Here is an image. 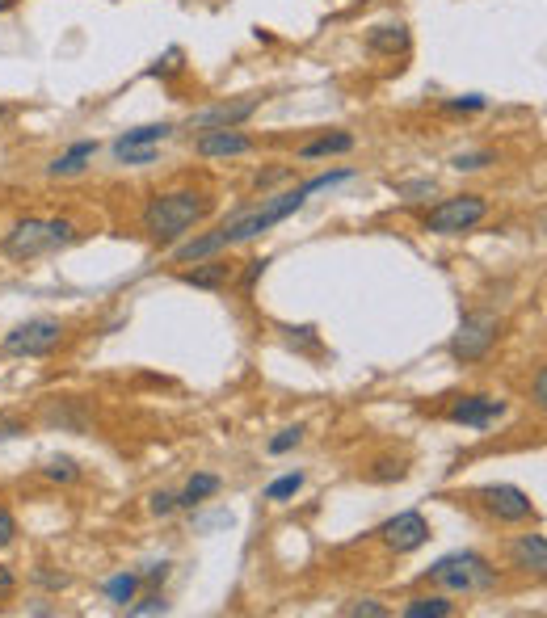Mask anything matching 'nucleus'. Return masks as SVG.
Wrapping results in <instances>:
<instances>
[{"label": "nucleus", "instance_id": "nucleus-29", "mask_svg": "<svg viewBox=\"0 0 547 618\" xmlns=\"http://www.w3.org/2000/svg\"><path fill=\"white\" fill-rule=\"evenodd\" d=\"M127 614L135 618H144V614H169V602H165V593H148V597H139L135 606H123Z\"/></svg>", "mask_w": 547, "mask_h": 618}, {"label": "nucleus", "instance_id": "nucleus-21", "mask_svg": "<svg viewBox=\"0 0 547 618\" xmlns=\"http://www.w3.org/2000/svg\"><path fill=\"white\" fill-rule=\"evenodd\" d=\"M139 585H144V576H139V572H118V576H110V581H106V597H110L118 610H123V606L135 602Z\"/></svg>", "mask_w": 547, "mask_h": 618}, {"label": "nucleus", "instance_id": "nucleus-12", "mask_svg": "<svg viewBox=\"0 0 547 618\" xmlns=\"http://www.w3.org/2000/svg\"><path fill=\"white\" fill-rule=\"evenodd\" d=\"M194 152L202 160H228V156H249L253 152V139L236 127H224V131H202L194 139Z\"/></svg>", "mask_w": 547, "mask_h": 618}, {"label": "nucleus", "instance_id": "nucleus-5", "mask_svg": "<svg viewBox=\"0 0 547 618\" xmlns=\"http://www.w3.org/2000/svg\"><path fill=\"white\" fill-rule=\"evenodd\" d=\"M501 337V316L493 312H468L459 320V333L451 337V358L459 366H472L480 358H489V349Z\"/></svg>", "mask_w": 547, "mask_h": 618}, {"label": "nucleus", "instance_id": "nucleus-37", "mask_svg": "<svg viewBox=\"0 0 547 618\" xmlns=\"http://www.w3.org/2000/svg\"><path fill=\"white\" fill-rule=\"evenodd\" d=\"M13 539H17V518H13L5 505H0V547H9Z\"/></svg>", "mask_w": 547, "mask_h": 618}, {"label": "nucleus", "instance_id": "nucleus-20", "mask_svg": "<svg viewBox=\"0 0 547 618\" xmlns=\"http://www.w3.org/2000/svg\"><path fill=\"white\" fill-rule=\"evenodd\" d=\"M173 131H177L173 122H148V127H135V131H127L123 139L114 143V148H152V143H165Z\"/></svg>", "mask_w": 547, "mask_h": 618}, {"label": "nucleus", "instance_id": "nucleus-4", "mask_svg": "<svg viewBox=\"0 0 547 618\" xmlns=\"http://www.w3.org/2000/svg\"><path fill=\"white\" fill-rule=\"evenodd\" d=\"M76 240V228L72 219H22L17 228L0 240V249L13 261H34V257H47L55 249H64V244Z\"/></svg>", "mask_w": 547, "mask_h": 618}, {"label": "nucleus", "instance_id": "nucleus-28", "mask_svg": "<svg viewBox=\"0 0 547 618\" xmlns=\"http://www.w3.org/2000/svg\"><path fill=\"white\" fill-rule=\"evenodd\" d=\"M22 434H30V421L22 417V412H0V442L22 438Z\"/></svg>", "mask_w": 547, "mask_h": 618}, {"label": "nucleus", "instance_id": "nucleus-1", "mask_svg": "<svg viewBox=\"0 0 547 618\" xmlns=\"http://www.w3.org/2000/svg\"><path fill=\"white\" fill-rule=\"evenodd\" d=\"M350 177H358V173H354V169H333V173H320V177H312V181L295 185V190H282V194L266 198L261 206H253V211H236L232 219L219 223L215 232L198 236V240H190V244H177L173 257H177L181 265H190V261L215 257V253H224V249H236V244H249V240H257V236H266L274 223H282V219H291L295 211H303V202H308L312 194L329 190V185L350 181Z\"/></svg>", "mask_w": 547, "mask_h": 618}, {"label": "nucleus", "instance_id": "nucleus-15", "mask_svg": "<svg viewBox=\"0 0 547 618\" xmlns=\"http://www.w3.org/2000/svg\"><path fill=\"white\" fill-rule=\"evenodd\" d=\"M93 156H97V143L93 139H80V143H72L64 156L51 160V177H76V173H85Z\"/></svg>", "mask_w": 547, "mask_h": 618}, {"label": "nucleus", "instance_id": "nucleus-31", "mask_svg": "<svg viewBox=\"0 0 547 618\" xmlns=\"http://www.w3.org/2000/svg\"><path fill=\"white\" fill-rule=\"evenodd\" d=\"M156 156H160V143H152V148H114L118 164H152Z\"/></svg>", "mask_w": 547, "mask_h": 618}, {"label": "nucleus", "instance_id": "nucleus-14", "mask_svg": "<svg viewBox=\"0 0 547 618\" xmlns=\"http://www.w3.org/2000/svg\"><path fill=\"white\" fill-rule=\"evenodd\" d=\"M510 560H514L518 572L543 576L547 572V539H543V534H522V539L510 543Z\"/></svg>", "mask_w": 547, "mask_h": 618}, {"label": "nucleus", "instance_id": "nucleus-22", "mask_svg": "<svg viewBox=\"0 0 547 618\" xmlns=\"http://www.w3.org/2000/svg\"><path fill=\"white\" fill-rule=\"evenodd\" d=\"M362 476H367L371 484H396V480L409 476V463L404 459H375V463H367Z\"/></svg>", "mask_w": 547, "mask_h": 618}, {"label": "nucleus", "instance_id": "nucleus-43", "mask_svg": "<svg viewBox=\"0 0 547 618\" xmlns=\"http://www.w3.org/2000/svg\"><path fill=\"white\" fill-rule=\"evenodd\" d=\"M5 114H9V110H5V106H0V118H5Z\"/></svg>", "mask_w": 547, "mask_h": 618}, {"label": "nucleus", "instance_id": "nucleus-18", "mask_svg": "<svg viewBox=\"0 0 547 618\" xmlns=\"http://www.w3.org/2000/svg\"><path fill=\"white\" fill-rule=\"evenodd\" d=\"M451 614H455V602L447 593H417L404 606V618H451Z\"/></svg>", "mask_w": 547, "mask_h": 618}, {"label": "nucleus", "instance_id": "nucleus-35", "mask_svg": "<svg viewBox=\"0 0 547 618\" xmlns=\"http://www.w3.org/2000/svg\"><path fill=\"white\" fill-rule=\"evenodd\" d=\"M34 581L43 585V589H55V593H59V589H68L72 576H68V572H47V568H38V572H34Z\"/></svg>", "mask_w": 547, "mask_h": 618}, {"label": "nucleus", "instance_id": "nucleus-10", "mask_svg": "<svg viewBox=\"0 0 547 618\" xmlns=\"http://www.w3.org/2000/svg\"><path fill=\"white\" fill-rule=\"evenodd\" d=\"M480 497V505L493 513L497 522H531L535 518V505H531V497H526L522 488H514V484H489V488H480L476 492Z\"/></svg>", "mask_w": 547, "mask_h": 618}, {"label": "nucleus", "instance_id": "nucleus-7", "mask_svg": "<svg viewBox=\"0 0 547 618\" xmlns=\"http://www.w3.org/2000/svg\"><path fill=\"white\" fill-rule=\"evenodd\" d=\"M484 215H489V202H484L480 194H459V198L438 202L434 211L425 215V232H434V236H463V232H472Z\"/></svg>", "mask_w": 547, "mask_h": 618}, {"label": "nucleus", "instance_id": "nucleus-8", "mask_svg": "<svg viewBox=\"0 0 547 618\" xmlns=\"http://www.w3.org/2000/svg\"><path fill=\"white\" fill-rule=\"evenodd\" d=\"M379 539H383V547H388V551L409 555V551L430 543V522H425V513L404 509V513H396V518H388L379 526Z\"/></svg>", "mask_w": 547, "mask_h": 618}, {"label": "nucleus", "instance_id": "nucleus-6", "mask_svg": "<svg viewBox=\"0 0 547 618\" xmlns=\"http://www.w3.org/2000/svg\"><path fill=\"white\" fill-rule=\"evenodd\" d=\"M59 341H64V324H59L55 316H34L26 324H17L13 333H5V354L9 358H47L59 349Z\"/></svg>", "mask_w": 547, "mask_h": 618}, {"label": "nucleus", "instance_id": "nucleus-3", "mask_svg": "<svg viewBox=\"0 0 547 618\" xmlns=\"http://www.w3.org/2000/svg\"><path fill=\"white\" fill-rule=\"evenodd\" d=\"M425 581L438 585V589H447V593L472 597V593L497 589V568L484 560L480 551H451V555H442L438 564H430Z\"/></svg>", "mask_w": 547, "mask_h": 618}, {"label": "nucleus", "instance_id": "nucleus-38", "mask_svg": "<svg viewBox=\"0 0 547 618\" xmlns=\"http://www.w3.org/2000/svg\"><path fill=\"white\" fill-rule=\"evenodd\" d=\"M245 265H249V270H245V278H240V286H245V291H253V282H257L261 274H266V265H270V261H266V257H253V261H245Z\"/></svg>", "mask_w": 547, "mask_h": 618}, {"label": "nucleus", "instance_id": "nucleus-27", "mask_svg": "<svg viewBox=\"0 0 547 618\" xmlns=\"http://www.w3.org/2000/svg\"><path fill=\"white\" fill-rule=\"evenodd\" d=\"M287 341H291V345H299L303 354H320V337H316V328H312V324L287 328Z\"/></svg>", "mask_w": 547, "mask_h": 618}, {"label": "nucleus", "instance_id": "nucleus-41", "mask_svg": "<svg viewBox=\"0 0 547 618\" xmlns=\"http://www.w3.org/2000/svg\"><path fill=\"white\" fill-rule=\"evenodd\" d=\"M282 177H291V169H274V173H261V177H257V190H266V185H274V181H282Z\"/></svg>", "mask_w": 547, "mask_h": 618}, {"label": "nucleus", "instance_id": "nucleus-39", "mask_svg": "<svg viewBox=\"0 0 547 618\" xmlns=\"http://www.w3.org/2000/svg\"><path fill=\"white\" fill-rule=\"evenodd\" d=\"M531 400H535L539 408L547 404V370H543V366L535 370V387H531Z\"/></svg>", "mask_w": 547, "mask_h": 618}, {"label": "nucleus", "instance_id": "nucleus-13", "mask_svg": "<svg viewBox=\"0 0 547 618\" xmlns=\"http://www.w3.org/2000/svg\"><path fill=\"white\" fill-rule=\"evenodd\" d=\"M186 286H198V291H219V286H228L232 278H236V261H228V257H202V261H194V270H181L177 274Z\"/></svg>", "mask_w": 547, "mask_h": 618}, {"label": "nucleus", "instance_id": "nucleus-25", "mask_svg": "<svg viewBox=\"0 0 547 618\" xmlns=\"http://www.w3.org/2000/svg\"><path fill=\"white\" fill-rule=\"evenodd\" d=\"M341 614H346V618H388L392 610H388V606H379L375 597H354V602L341 606Z\"/></svg>", "mask_w": 547, "mask_h": 618}, {"label": "nucleus", "instance_id": "nucleus-26", "mask_svg": "<svg viewBox=\"0 0 547 618\" xmlns=\"http://www.w3.org/2000/svg\"><path fill=\"white\" fill-rule=\"evenodd\" d=\"M181 59H186V51H181V47H169V51L160 55L156 64L148 68V76H160V80H169L173 72H181Z\"/></svg>", "mask_w": 547, "mask_h": 618}, {"label": "nucleus", "instance_id": "nucleus-33", "mask_svg": "<svg viewBox=\"0 0 547 618\" xmlns=\"http://www.w3.org/2000/svg\"><path fill=\"white\" fill-rule=\"evenodd\" d=\"M148 509L156 513V518H169V513L177 509V492H152V497H148Z\"/></svg>", "mask_w": 547, "mask_h": 618}, {"label": "nucleus", "instance_id": "nucleus-9", "mask_svg": "<svg viewBox=\"0 0 547 618\" xmlns=\"http://www.w3.org/2000/svg\"><path fill=\"white\" fill-rule=\"evenodd\" d=\"M266 97H240V101H215V106L198 110L186 118V131H224V127H240L257 114V106Z\"/></svg>", "mask_w": 547, "mask_h": 618}, {"label": "nucleus", "instance_id": "nucleus-23", "mask_svg": "<svg viewBox=\"0 0 547 618\" xmlns=\"http://www.w3.org/2000/svg\"><path fill=\"white\" fill-rule=\"evenodd\" d=\"M43 476L55 480V484H76V480H80V467H76V459H68V455H55V459H47Z\"/></svg>", "mask_w": 547, "mask_h": 618}, {"label": "nucleus", "instance_id": "nucleus-2", "mask_svg": "<svg viewBox=\"0 0 547 618\" xmlns=\"http://www.w3.org/2000/svg\"><path fill=\"white\" fill-rule=\"evenodd\" d=\"M211 194H202V190H169V194H156L148 198L144 206V232L152 244H173L186 236L194 223H202L211 215Z\"/></svg>", "mask_w": 547, "mask_h": 618}, {"label": "nucleus", "instance_id": "nucleus-30", "mask_svg": "<svg viewBox=\"0 0 547 618\" xmlns=\"http://www.w3.org/2000/svg\"><path fill=\"white\" fill-rule=\"evenodd\" d=\"M451 164L459 173H476V169H484V164H497V156L493 152H459V156H451Z\"/></svg>", "mask_w": 547, "mask_h": 618}, {"label": "nucleus", "instance_id": "nucleus-16", "mask_svg": "<svg viewBox=\"0 0 547 618\" xmlns=\"http://www.w3.org/2000/svg\"><path fill=\"white\" fill-rule=\"evenodd\" d=\"M354 152V135L350 131H333V135H316L299 148V160H320V156H346Z\"/></svg>", "mask_w": 547, "mask_h": 618}, {"label": "nucleus", "instance_id": "nucleus-34", "mask_svg": "<svg viewBox=\"0 0 547 618\" xmlns=\"http://www.w3.org/2000/svg\"><path fill=\"white\" fill-rule=\"evenodd\" d=\"M447 114H472V110H484V97L480 93H468V97H455V101H447L442 106Z\"/></svg>", "mask_w": 547, "mask_h": 618}, {"label": "nucleus", "instance_id": "nucleus-36", "mask_svg": "<svg viewBox=\"0 0 547 618\" xmlns=\"http://www.w3.org/2000/svg\"><path fill=\"white\" fill-rule=\"evenodd\" d=\"M13 593H17V572L9 564H0V606L13 602Z\"/></svg>", "mask_w": 547, "mask_h": 618}, {"label": "nucleus", "instance_id": "nucleus-42", "mask_svg": "<svg viewBox=\"0 0 547 618\" xmlns=\"http://www.w3.org/2000/svg\"><path fill=\"white\" fill-rule=\"evenodd\" d=\"M17 5V0H0V13H5V9H13Z\"/></svg>", "mask_w": 547, "mask_h": 618}, {"label": "nucleus", "instance_id": "nucleus-19", "mask_svg": "<svg viewBox=\"0 0 547 618\" xmlns=\"http://www.w3.org/2000/svg\"><path fill=\"white\" fill-rule=\"evenodd\" d=\"M219 492V476H211V471H198V476H190V484L177 492V509H198L207 497H215Z\"/></svg>", "mask_w": 547, "mask_h": 618}, {"label": "nucleus", "instance_id": "nucleus-17", "mask_svg": "<svg viewBox=\"0 0 547 618\" xmlns=\"http://www.w3.org/2000/svg\"><path fill=\"white\" fill-rule=\"evenodd\" d=\"M367 51L375 55H400V51H409V26H375L367 34Z\"/></svg>", "mask_w": 547, "mask_h": 618}, {"label": "nucleus", "instance_id": "nucleus-11", "mask_svg": "<svg viewBox=\"0 0 547 618\" xmlns=\"http://www.w3.org/2000/svg\"><path fill=\"white\" fill-rule=\"evenodd\" d=\"M501 417H505V400H497V396H459L447 408V421L468 425V429H489Z\"/></svg>", "mask_w": 547, "mask_h": 618}, {"label": "nucleus", "instance_id": "nucleus-24", "mask_svg": "<svg viewBox=\"0 0 547 618\" xmlns=\"http://www.w3.org/2000/svg\"><path fill=\"white\" fill-rule=\"evenodd\" d=\"M299 488H303V471H291V476L266 484V492H261V497H266V501H291Z\"/></svg>", "mask_w": 547, "mask_h": 618}, {"label": "nucleus", "instance_id": "nucleus-40", "mask_svg": "<svg viewBox=\"0 0 547 618\" xmlns=\"http://www.w3.org/2000/svg\"><path fill=\"white\" fill-rule=\"evenodd\" d=\"M165 576H169V564H152V568L144 572V581H148V585H160Z\"/></svg>", "mask_w": 547, "mask_h": 618}, {"label": "nucleus", "instance_id": "nucleus-32", "mask_svg": "<svg viewBox=\"0 0 547 618\" xmlns=\"http://www.w3.org/2000/svg\"><path fill=\"white\" fill-rule=\"evenodd\" d=\"M303 442V425H291V429H282V434L278 438H270V455H287V450H295Z\"/></svg>", "mask_w": 547, "mask_h": 618}]
</instances>
